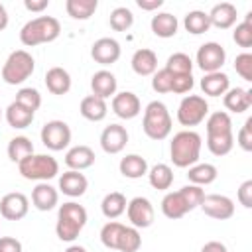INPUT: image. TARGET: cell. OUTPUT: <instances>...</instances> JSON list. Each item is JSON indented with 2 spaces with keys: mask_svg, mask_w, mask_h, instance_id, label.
<instances>
[{
  "mask_svg": "<svg viewBox=\"0 0 252 252\" xmlns=\"http://www.w3.org/2000/svg\"><path fill=\"white\" fill-rule=\"evenodd\" d=\"M59 201V193L47 181H41L32 191V203L37 211H51Z\"/></svg>",
  "mask_w": 252,
  "mask_h": 252,
  "instance_id": "cell-20",
  "label": "cell"
},
{
  "mask_svg": "<svg viewBox=\"0 0 252 252\" xmlns=\"http://www.w3.org/2000/svg\"><path fill=\"white\" fill-rule=\"evenodd\" d=\"M98 8V0H67L65 10L73 20H89Z\"/></svg>",
  "mask_w": 252,
  "mask_h": 252,
  "instance_id": "cell-33",
  "label": "cell"
},
{
  "mask_svg": "<svg viewBox=\"0 0 252 252\" xmlns=\"http://www.w3.org/2000/svg\"><path fill=\"white\" fill-rule=\"evenodd\" d=\"M120 43L114 37H98L91 47V57L100 65H112L120 59Z\"/></svg>",
  "mask_w": 252,
  "mask_h": 252,
  "instance_id": "cell-13",
  "label": "cell"
},
{
  "mask_svg": "<svg viewBox=\"0 0 252 252\" xmlns=\"http://www.w3.org/2000/svg\"><path fill=\"white\" fill-rule=\"evenodd\" d=\"M126 197L120 193V191H110V193H106L104 195V199H102V203H100V211H102V215L106 217V219H110V220H114V219H118L122 213H126Z\"/></svg>",
  "mask_w": 252,
  "mask_h": 252,
  "instance_id": "cell-29",
  "label": "cell"
},
{
  "mask_svg": "<svg viewBox=\"0 0 252 252\" xmlns=\"http://www.w3.org/2000/svg\"><path fill=\"white\" fill-rule=\"evenodd\" d=\"M171 79H173V75L163 67V69H159L152 75V89L156 93H161V94L171 93Z\"/></svg>",
  "mask_w": 252,
  "mask_h": 252,
  "instance_id": "cell-45",
  "label": "cell"
},
{
  "mask_svg": "<svg viewBox=\"0 0 252 252\" xmlns=\"http://www.w3.org/2000/svg\"><path fill=\"white\" fill-rule=\"evenodd\" d=\"M201 209L207 217L211 219H217V220H226L234 215V203L232 199H228L226 195H219V193H211V195H205L203 203H201Z\"/></svg>",
  "mask_w": 252,
  "mask_h": 252,
  "instance_id": "cell-12",
  "label": "cell"
},
{
  "mask_svg": "<svg viewBox=\"0 0 252 252\" xmlns=\"http://www.w3.org/2000/svg\"><path fill=\"white\" fill-rule=\"evenodd\" d=\"M79 112L83 118L91 120V122H100L106 118V112H108V106H106V100L94 96V94H89L81 100L79 104Z\"/></svg>",
  "mask_w": 252,
  "mask_h": 252,
  "instance_id": "cell-24",
  "label": "cell"
},
{
  "mask_svg": "<svg viewBox=\"0 0 252 252\" xmlns=\"http://www.w3.org/2000/svg\"><path fill=\"white\" fill-rule=\"evenodd\" d=\"M183 26L189 33L193 35H201L205 33L209 28H211V22H209V14L203 12V10H191L185 14V20H183Z\"/></svg>",
  "mask_w": 252,
  "mask_h": 252,
  "instance_id": "cell-35",
  "label": "cell"
},
{
  "mask_svg": "<svg viewBox=\"0 0 252 252\" xmlns=\"http://www.w3.org/2000/svg\"><path fill=\"white\" fill-rule=\"evenodd\" d=\"M112 112L118 118H122V120H132V118H136L142 112L140 98L134 93H130V91L116 93L112 96Z\"/></svg>",
  "mask_w": 252,
  "mask_h": 252,
  "instance_id": "cell-14",
  "label": "cell"
},
{
  "mask_svg": "<svg viewBox=\"0 0 252 252\" xmlns=\"http://www.w3.org/2000/svg\"><path fill=\"white\" fill-rule=\"evenodd\" d=\"M116 87H118L116 77H114L110 71H106V69H100V71H96V73L91 77L93 94L98 96V98H102V100L114 96V94H116Z\"/></svg>",
  "mask_w": 252,
  "mask_h": 252,
  "instance_id": "cell-17",
  "label": "cell"
},
{
  "mask_svg": "<svg viewBox=\"0 0 252 252\" xmlns=\"http://www.w3.org/2000/svg\"><path fill=\"white\" fill-rule=\"evenodd\" d=\"M87 187H89V179L81 171L69 169L59 177V191L67 197H81L85 195Z\"/></svg>",
  "mask_w": 252,
  "mask_h": 252,
  "instance_id": "cell-16",
  "label": "cell"
},
{
  "mask_svg": "<svg viewBox=\"0 0 252 252\" xmlns=\"http://www.w3.org/2000/svg\"><path fill=\"white\" fill-rule=\"evenodd\" d=\"M130 63H132L134 73L140 77H148V75H154L158 71V55H156V51L146 49V47L134 51Z\"/></svg>",
  "mask_w": 252,
  "mask_h": 252,
  "instance_id": "cell-22",
  "label": "cell"
},
{
  "mask_svg": "<svg viewBox=\"0 0 252 252\" xmlns=\"http://www.w3.org/2000/svg\"><path fill=\"white\" fill-rule=\"evenodd\" d=\"M0 120H2V108H0Z\"/></svg>",
  "mask_w": 252,
  "mask_h": 252,
  "instance_id": "cell-56",
  "label": "cell"
},
{
  "mask_svg": "<svg viewBox=\"0 0 252 252\" xmlns=\"http://www.w3.org/2000/svg\"><path fill=\"white\" fill-rule=\"evenodd\" d=\"M232 39L236 41V45H240L244 49L252 47V12L246 14L244 22L236 24V28L232 32Z\"/></svg>",
  "mask_w": 252,
  "mask_h": 252,
  "instance_id": "cell-40",
  "label": "cell"
},
{
  "mask_svg": "<svg viewBox=\"0 0 252 252\" xmlns=\"http://www.w3.org/2000/svg\"><path fill=\"white\" fill-rule=\"evenodd\" d=\"M61 33V24L53 16H37L24 24L20 30V41L26 47H35L41 43L55 41Z\"/></svg>",
  "mask_w": 252,
  "mask_h": 252,
  "instance_id": "cell-3",
  "label": "cell"
},
{
  "mask_svg": "<svg viewBox=\"0 0 252 252\" xmlns=\"http://www.w3.org/2000/svg\"><path fill=\"white\" fill-rule=\"evenodd\" d=\"M136 4H138V8L152 12V10L161 8V6H163V0H136Z\"/></svg>",
  "mask_w": 252,
  "mask_h": 252,
  "instance_id": "cell-52",
  "label": "cell"
},
{
  "mask_svg": "<svg viewBox=\"0 0 252 252\" xmlns=\"http://www.w3.org/2000/svg\"><path fill=\"white\" fill-rule=\"evenodd\" d=\"M161 213L167 219H171V220L181 219V217H185L189 213V209H187V205H185V201H183V197H181L179 191L165 193V197L161 199Z\"/></svg>",
  "mask_w": 252,
  "mask_h": 252,
  "instance_id": "cell-28",
  "label": "cell"
},
{
  "mask_svg": "<svg viewBox=\"0 0 252 252\" xmlns=\"http://www.w3.org/2000/svg\"><path fill=\"white\" fill-rule=\"evenodd\" d=\"M8 28V12L4 8V4H0V32Z\"/></svg>",
  "mask_w": 252,
  "mask_h": 252,
  "instance_id": "cell-54",
  "label": "cell"
},
{
  "mask_svg": "<svg viewBox=\"0 0 252 252\" xmlns=\"http://www.w3.org/2000/svg\"><path fill=\"white\" fill-rule=\"evenodd\" d=\"M148 181L154 189L165 191L171 187L173 183V169L167 163H156L150 171H148Z\"/></svg>",
  "mask_w": 252,
  "mask_h": 252,
  "instance_id": "cell-32",
  "label": "cell"
},
{
  "mask_svg": "<svg viewBox=\"0 0 252 252\" xmlns=\"http://www.w3.org/2000/svg\"><path fill=\"white\" fill-rule=\"evenodd\" d=\"M234 146V134H213L207 136V148L213 156H226Z\"/></svg>",
  "mask_w": 252,
  "mask_h": 252,
  "instance_id": "cell-37",
  "label": "cell"
},
{
  "mask_svg": "<svg viewBox=\"0 0 252 252\" xmlns=\"http://www.w3.org/2000/svg\"><path fill=\"white\" fill-rule=\"evenodd\" d=\"M87 209L75 201H69V203H63L59 207V213H57V222H55V232H57V238L63 240V242H73L81 230L85 228L87 224Z\"/></svg>",
  "mask_w": 252,
  "mask_h": 252,
  "instance_id": "cell-2",
  "label": "cell"
},
{
  "mask_svg": "<svg viewBox=\"0 0 252 252\" xmlns=\"http://www.w3.org/2000/svg\"><path fill=\"white\" fill-rule=\"evenodd\" d=\"M35 69V61L32 53L26 49H16L8 55V59L2 65V81L6 85H22L26 79L32 77Z\"/></svg>",
  "mask_w": 252,
  "mask_h": 252,
  "instance_id": "cell-6",
  "label": "cell"
},
{
  "mask_svg": "<svg viewBox=\"0 0 252 252\" xmlns=\"http://www.w3.org/2000/svg\"><path fill=\"white\" fill-rule=\"evenodd\" d=\"M0 252H22V242L14 236H0Z\"/></svg>",
  "mask_w": 252,
  "mask_h": 252,
  "instance_id": "cell-50",
  "label": "cell"
},
{
  "mask_svg": "<svg viewBox=\"0 0 252 252\" xmlns=\"http://www.w3.org/2000/svg\"><path fill=\"white\" fill-rule=\"evenodd\" d=\"M222 102H224V108L230 110V112H244L250 108L252 104V91L248 89H240V87H234V89H228L224 94H222Z\"/></svg>",
  "mask_w": 252,
  "mask_h": 252,
  "instance_id": "cell-21",
  "label": "cell"
},
{
  "mask_svg": "<svg viewBox=\"0 0 252 252\" xmlns=\"http://www.w3.org/2000/svg\"><path fill=\"white\" fill-rule=\"evenodd\" d=\"M33 116H35V112L24 108V106L18 104L16 100L6 108V120H8V124H10L12 128H18V130L28 128V126L33 122Z\"/></svg>",
  "mask_w": 252,
  "mask_h": 252,
  "instance_id": "cell-31",
  "label": "cell"
},
{
  "mask_svg": "<svg viewBox=\"0 0 252 252\" xmlns=\"http://www.w3.org/2000/svg\"><path fill=\"white\" fill-rule=\"evenodd\" d=\"M179 193H181V197H183V201H185V205H187L189 211L201 207V203H203V199H205V191H203L199 185H193V183L181 187Z\"/></svg>",
  "mask_w": 252,
  "mask_h": 252,
  "instance_id": "cell-44",
  "label": "cell"
},
{
  "mask_svg": "<svg viewBox=\"0 0 252 252\" xmlns=\"http://www.w3.org/2000/svg\"><path fill=\"white\" fill-rule=\"evenodd\" d=\"M41 142L47 150L51 152H61L71 144V128L63 120H49L43 124L41 132Z\"/></svg>",
  "mask_w": 252,
  "mask_h": 252,
  "instance_id": "cell-8",
  "label": "cell"
},
{
  "mask_svg": "<svg viewBox=\"0 0 252 252\" xmlns=\"http://www.w3.org/2000/svg\"><path fill=\"white\" fill-rule=\"evenodd\" d=\"M16 102L22 104L24 108L35 112L39 106H41V94L37 89H32V87H22L18 93H16Z\"/></svg>",
  "mask_w": 252,
  "mask_h": 252,
  "instance_id": "cell-43",
  "label": "cell"
},
{
  "mask_svg": "<svg viewBox=\"0 0 252 252\" xmlns=\"http://www.w3.org/2000/svg\"><path fill=\"white\" fill-rule=\"evenodd\" d=\"M236 6L230 4V2H220V4H215L209 12V22L211 26L219 28V30H228L236 24Z\"/></svg>",
  "mask_w": 252,
  "mask_h": 252,
  "instance_id": "cell-18",
  "label": "cell"
},
{
  "mask_svg": "<svg viewBox=\"0 0 252 252\" xmlns=\"http://www.w3.org/2000/svg\"><path fill=\"white\" fill-rule=\"evenodd\" d=\"M140 246H142V236H140L138 228H134V226H124L116 250H120V252H138Z\"/></svg>",
  "mask_w": 252,
  "mask_h": 252,
  "instance_id": "cell-42",
  "label": "cell"
},
{
  "mask_svg": "<svg viewBox=\"0 0 252 252\" xmlns=\"http://www.w3.org/2000/svg\"><path fill=\"white\" fill-rule=\"evenodd\" d=\"M118 169L128 179H140L148 173V161H146V158H142L138 154H128L120 159Z\"/></svg>",
  "mask_w": 252,
  "mask_h": 252,
  "instance_id": "cell-26",
  "label": "cell"
},
{
  "mask_svg": "<svg viewBox=\"0 0 252 252\" xmlns=\"http://www.w3.org/2000/svg\"><path fill=\"white\" fill-rule=\"evenodd\" d=\"M124 226H126V224H122V222H118V220H108V222L100 228V242H102L106 248L116 250Z\"/></svg>",
  "mask_w": 252,
  "mask_h": 252,
  "instance_id": "cell-39",
  "label": "cell"
},
{
  "mask_svg": "<svg viewBox=\"0 0 252 252\" xmlns=\"http://www.w3.org/2000/svg\"><path fill=\"white\" fill-rule=\"evenodd\" d=\"M195 81H193V75L187 73V75H173L171 79V93H177V94H185L193 89Z\"/></svg>",
  "mask_w": 252,
  "mask_h": 252,
  "instance_id": "cell-47",
  "label": "cell"
},
{
  "mask_svg": "<svg viewBox=\"0 0 252 252\" xmlns=\"http://www.w3.org/2000/svg\"><path fill=\"white\" fill-rule=\"evenodd\" d=\"M6 152H8L10 161L20 163L22 159H26L28 156L33 154V144H32V140L26 138V136H16V138H12V140L8 142V150H6Z\"/></svg>",
  "mask_w": 252,
  "mask_h": 252,
  "instance_id": "cell-34",
  "label": "cell"
},
{
  "mask_svg": "<svg viewBox=\"0 0 252 252\" xmlns=\"http://www.w3.org/2000/svg\"><path fill=\"white\" fill-rule=\"evenodd\" d=\"M28 211H30V199L20 191L6 193L0 199V215L6 220H20L28 215Z\"/></svg>",
  "mask_w": 252,
  "mask_h": 252,
  "instance_id": "cell-11",
  "label": "cell"
},
{
  "mask_svg": "<svg viewBox=\"0 0 252 252\" xmlns=\"http://www.w3.org/2000/svg\"><path fill=\"white\" fill-rule=\"evenodd\" d=\"M201 89L209 96H220V94H224L230 89V79L222 71L205 73V77L201 79Z\"/></svg>",
  "mask_w": 252,
  "mask_h": 252,
  "instance_id": "cell-25",
  "label": "cell"
},
{
  "mask_svg": "<svg viewBox=\"0 0 252 252\" xmlns=\"http://www.w3.org/2000/svg\"><path fill=\"white\" fill-rule=\"evenodd\" d=\"M108 24H110V28H112L114 32H126V30H130L132 24H134V14H132L130 8L118 6V8H114V10L110 12Z\"/></svg>",
  "mask_w": 252,
  "mask_h": 252,
  "instance_id": "cell-38",
  "label": "cell"
},
{
  "mask_svg": "<svg viewBox=\"0 0 252 252\" xmlns=\"http://www.w3.org/2000/svg\"><path fill=\"white\" fill-rule=\"evenodd\" d=\"M150 26H152V32H154L158 37L167 39V37H173V35L177 33L179 22H177V18H175L173 14H169V12H159V14H156V16L152 18Z\"/></svg>",
  "mask_w": 252,
  "mask_h": 252,
  "instance_id": "cell-27",
  "label": "cell"
},
{
  "mask_svg": "<svg viewBox=\"0 0 252 252\" xmlns=\"http://www.w3.org/2000/svg\"><path fill=\"white\" fill-rule=\"evenodd\" d=\"M128 144V130L120 124H110L100 134V148L106 154H120Z\"/></svg>",
  "mask_w": 252,
  "mask_h": 252,
  "instance_id": "cell-15",
  "label": "cell"
},
{
  "mask_svg": "<svg viewBox=\"0 0 252 252\" xmlns=\"http://www.w3.org/2000/svg\"><path fill=\"white\" fill-rule=\"evenodd\" d=\"M197 65L201 71L205 73H215V71H220V67L224 65L226 61V51L220 43L217 41H207L203 43L199 49H197Z\"/></svg>",
  "mask_w": 252,
  "mask_h": 252,
  "instance_id": "cell-9",
  "label": "cell"
},
{
  "mask_svg": "<svg viewBox=\"0 0 252 252\" xmlns=\"http://www.w3.org/2000/svg\"><path fill=\"white\" fill-rule=\"evenodd\" d=\"M45 87L51 94H67L71 91V75L63 67H51L45 73Z\"/></svg>",
  "mask_w": 252,
  "mask_h": 252,
  "instance_id": "cell-23",
  "label": "cell"
},
{
  "mask_svg": "<svg viewBox=\"0 0 252 252\" xmlns=\"http://www.w3.org/2000/svg\"><path fill=\"white\" fill-rule=\"evenodd\" d=\"M203 140L195 130H181L169 144V156L175 167H191L199 161Z\"/></svg>",
  "mask_w": 252,
  "mask_h": 252,
  "instance_id": "cell-1",
  "label": "cell"
},
{
  "mask_svg": "<svg viewBox=\"0 0 252 252\" xmlns=\"http://www.w3.org/2000/svg\"><path fill=\"white\" fill-rule=\"evenodd\" d=\"M142 128L148 138L152 140H165L171 132V116L167 106L161 100H152L144 108V118H142Z\"/></svg>",
  "mask_w": 252,
  "mask_h": 252,
  "instance_id": "cell-4",
  "label": "cell"
},
{
  "mask_svg": "<svg viewBox=\"0 0 252 252\" xmlns=\"http://www.w3.org/2000/svg\"><path fill=\"white\" fill-rule=\"evenodd\" d=\"M165 69H167L171 75H187V73H191V69H193V61H191V57H189L187 53L177 51V53H173V55L167 57Z\"/></svg>",
  "mask_w": 252,
  "mask_h": 252,
  "instance_id": "cell-41",
  "label": "cell"
},
{
  "mask_svg": "<svg viewBox=\"0 0 252 252\" xmlns=\"http://www.w3.org/2000/svg\"><path fill=\"white\" fill-rule=\"evenodd\" d=\"M236 142L244 152H252V118H246L244 126L236 134Z\"/></svg>",
  "mask_w": 252,
  "mask_h": 252,
  "instance_id": "cell-48",
  "label": "cell"
},
{
  "mask_svg": "<svg viewBox=\"0 0 252 252\" xmlns=\"http://www.w3.org/2000/svg\"><path fill=\"white\" fill-rule=\"evenodd\" d=\"M217 175H219V169H217L213 163H195V165H191L189 171H187L189 183L199 185V187L211 185V183L217 179Z\"/></svg>",
  "mask_w": 252,
  "mask_h": 252,
  "instance_id": "cell-30",
  "label": "cell"
},
{
  "mask_svg": "<svg viewBox=\"0 0 252 252\" xmlns=\"http://www.w3.org/2000/svg\"><path fill=\"white\" fill-rule=\"evenodd\" d=\"M209 114V102L199 94L183 96L177 108V120L181 126H197Z\"/></svg>",
  "mask_w": 252,
  "mask_h": 252,
  "instance_id": "cell-7",
  "label": "cell"
},
{
  "mask_svg": "<svg viewBox=\"0 0 252 252\" xmlns=\"http://www.w3.org/2000/svg\"><path fill=\"white\" fill-rule=\"evenodd\" d=\"M126 215L134 228H148V226H152V222L156 219L154 207H152L150 199H146V197H134L132 201H128Z\"/></svg>",
  "mask_w": 252,
  "mask_h": 252,
  "instance_id": "cell-10",
  "label": "cell"
},
{
  "mask_svg": "<svg viewBox=\"0 0 252 252\" xmlns=\"http://www.w3.org/2000/svg\"><path fill=\"white\" fill-rule=\"evenodd\" d=\"M65 252H87V248L85 246H79V244H71Z\"/></svg>",
  "mask_w": 252,
  "mask_h": 252,
  "instance_id": "cell-55",
  "label": "cell"
},
{
  "mask_svg": "<svg viewBox=\"0 0 252 252\" xmlns=\"http://www.w3.org/2000/svg\"><path fill=\"white\" fill-rule=\"evenodd\" d=\"M234 71L244 81H252V53L244 51V53L236 55V59H234Z\"/></svg>",
  "mask_w": 252,
  "mask_h": 252,
  "instance_id": "cell-46",
  "label": "cell"
},
{
  "mask_svg": "<svg viewBox=\"0 0 252 252\" xmlns=\"http://www.w3.org/2000/svg\"><path fill=\"white\" fill-rule=\"evenodd\" d=\"M18 171L22 173L24 179L41 183V181H49V179L57 177L59 163L55 158H51L47 154H32L18 163Z\"/></svg>",
  "mask_w": 252,
  "mask_h": 252,
  "instance_id": "cell-5",
  "label": "cell"
},
{
  "mask_svg": "<svg viewBox=\"0 0 252 252\" xmlns=\"http://www.w3.org/2000/svg\"><path fill=\"white\" fill-rule=\"evenodd\" d=\"M201 252H226V246L219 240H211L201 248Z\"/></svg>",
  "mask_w": 252,
  "mask_h": 252,
  "instance_id": "cell-53",
  "label": "cell"
},
{
  "mask_svg": "<svg viewBox=\"0 0 252 252\" xmlns=\"http://www.w3.org/2000/svg\"><path fill=\"white\" fill-rule=\"evenodd\" d=\"M238 203L244 207V209H250L252 207V179H246L240 187H238Z\"/></svg>",
  "mask_w": 252,
  "mask_h": 252,
  "instance_id": "cell-49",
  "label": "cell"
},
{
  "mask_svg": "<svg viewBox=\"0 0 252 252\" xmlns=\"http://www.w3.org/2000/svg\"><path fill=\"white\" fill-rule=\"evenodd\" d=\"M24 6L30 12H43L49 6V0H24Z\"/></svg>",
  "mask_w": 252,
  "mask_h": 252,
  "instance_id": "cell-51",
  "label": "cell"
},
{
  "mask_svg": "<svg viewBox=\"0 0 252 252\" xmlns=\"http://www.w3.org/2000/svg\"><path fill=\"white\" fill-rule=\"evenodd\" d=\"M94 163V152L89 146H73L65 154V165L73 171H83L89 169Z\"/></svg>",
  "mask_w": 252,
  "mask_h": 252,
  "instance_id": "cell-19",
  "label": "cell"
},
{
  "mask_svg": "<svg viewBox=\"0 0 252 252\" xmlns=\"http://www.w3.org/2000/svg\"><path fill=\"white\" fill-rule=\"evenodd\" d=\"M232 132V120L230 114L224 110H217L213 114H209L207 118V136L213 134H230Z\"/></svg>",
  "mask_w": 252,
  "mask_h": 252,
  "instance_id": "cell-36",
  "label": "cell"
}]
</instances>
